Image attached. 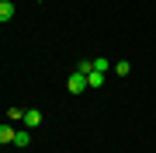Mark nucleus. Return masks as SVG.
Masks as SVG:
<instances>
[{"label":"nucleus","instance_id":"nucleus-8","mask_svg":"<svg viewBox=\"0 0 156 153\" xmlns=\"http://www.w3.org/2000/svg\"><path fill=\"white\" fill-rule=\"evenodd\" d=\"M94 70H101V73H108V70H111V63H108L104 56H97V59H94Z\"/></svg>","mask_w":156,"mask_h":153},{"label":"nucleus","instance_id":"nucleus-9","mask_svg":"<svg viewBox=\"0 0 156 153\" xmlns=\"http://www.w3.org/2000/svg\"><path fill=\"white\" fill-rule=\"evenodd\" d=\"M76 70H80V73H94V59H80Z\"/></svg>","mask_w":156,"mask_h":153},{"label":"nucleus","instance_id":"nucleus-2","mask_svg":"<svg viewBox=\"0 0 156 153\" xmlns=\"http://www.w3.org/2000/svg\"><path fill=\"white\" fill-rule=\"evenodd\" d=\"M21 122L28 125V129H38V125H42V111H38V108H31V111H24Z\"/></svg>","mask_w":156,"mask_h":153},{"label":"nucleus","instance_id":"nucleus-5","mask_svg":"<svg viewBox=\"0 0 156 153\" xmlns=\"http://www.w3.org/2000/svg\"><path fill=\"white\" fill-rule=\"evenodd\" d=\"M14 17V4L11 0H0V21H11Z\"/></svg>","mask_w":156,"mask_h":153},{"label":"nucleus","instance_id":"nucleus-1","mask_svg":"<svg viewBox=\"0 0 156 153\" xmlns=\"http://www.w3.org/2000/svg\"><path fill=\"white\" fill-rule=\"evenodd\" d=\"M87 87H90V84H87V73H80V70L66 80V91H69V94H83Z\"/></svg>","mask_w":156,"mask_h":153},{"label":"nucleus","instance_id":"nucleus-4","mask_svg":"<svg viewBox=\"0 0 156 153\" xmlns=\"http://www.w3.org/2000/svg\"><path fill=\"white\" fill-rule=\"evenodd\" d=\"M14 139H17V132L11 125H0V143H4V146H14Z\"/></svg>","mask_w":156,"mask_h":153},{"label":"nucleus","instance_id":"nucleus-6","mask_svg":"<svg viewBox=\"0 0 156 153\" xmlns=\"http://www.w3.org/2000/svg\"><path fill=\"white\" fill-rule=\"evenodd\" d=\"M115 73L118 77H128V73H132V63H128V59H118L115 63Z\"/></svg>","mask_w":156,"mask_h":153},{"label":"nucleus","instance_id":"nucleus-3","mask_svg":"<svg viewBox=\"0 0 156 153\" xmlns=\"http://www.w3.org/2000/svg\"><path fill=\"white\" fill-rule=\"evenodd\" d=\"M104 80H108V73H101V70H94V73H87V84H90V91L104 87Z\"/></svg>","mask_w":156,"mask_h":153},{"label":"nucleus","instance_id":"nucleus-7","mask_svg":"<svg viewBox=\"0 0 156 153\" xmlns=\"http://www.w3.org/2000/svg\"><path fill=\"white\" fill-rule=\"evenodd\" d=\"M28 143H31V132H17V139H14V146H21V150H24V146H28Z\"/></svg>","mask_w":156,"mask_h":153}]
</instances>
